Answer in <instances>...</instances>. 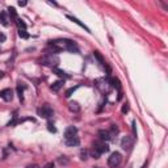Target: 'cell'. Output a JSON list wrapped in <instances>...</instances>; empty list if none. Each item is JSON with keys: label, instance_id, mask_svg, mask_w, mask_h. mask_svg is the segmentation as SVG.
<instances>
[{"label": "cell", "instance_id": "1", "mask_svg": "<svg viewBox=\"0 0 168 168\" xmlns=\"http://www.w3.org/2000/svg\"><path fill=\"white\" fill-rule=\"evenodd\" d=\"M50 46L54 49V51L66 50L70 53H79L76 43L70 41V39H54V41H50Z\"/></svg>", "mask_w": 168, "mask_h": 168}, {"label": "cell", "instance_id": "2", "mask_svg": "<svg viewBox=\"0 0 168 168\" xmlns=\"http://www.w3.org/2000/svg\"><path fill=\"white\" fill-rule=\"evenodd\" d=\"M39 64L42 66H46V67H51V69H54L59 64V57L57 54H46L45 57H42L41 59L38 60Z\"/></svg>", "mask_w": 168, "mask_h": 168}, {"label": "cell", "instance_id": "3", "mask_svg": "<svg viewBox=\"0 0 168 168\" xmlns=\"http://www.w3.org/2000/svg\"><path fill=\"white\" fill-rule=\"evenodd\" d=\"M121 162H122V155H121L120 152H113L112 155L108 158V165L110 167V168H117L120 164H121Z\"/></svg>", "mask_w": 168, "mask_h": 168}, {"label": "cell", "instance_id": "4", "mask_svg": "<svg viewBox=\"0 0 168 168\" xmlns=\"http://www.w3.org/2000/svg\"><path fill=\"white\" fill-rule=\"evenodd\" d=\"M37 114L39 117H42V118H50L53 114H54V110H53V108L50 105L45 104V105L41 106V108L37 109Z\"/></svg>", "mask_w": 168, "mask_h": 168}, {"label": "cell", "instance_id": "5", "mask_svg": "<svg viewBox=\"0 0 168 168\" xmlns=\"http://www.w3.org/2000/svg\"><path fill=\"white\" fill-rule=\"evenodd\" d=\"M96 85H97V88H99L100 91H101V92H109V91H110V88H112V83H110V80L105 79V78L96 80Z\"/></svg>", "mask_w": 168, "mask_h": 168}, {"label": "cell", "instance_id": "6", "mask_svg": "<svg viewBox=\"0 0 168 168\" xmlns=\"http://www.w3.org/2000/svg\"><path fill=\"white\" fill-rule=\"evenodd\" d=\"M93 150L97 151L99 154H103V152H108L109 147H108V145H106V142L99 139V140H95V142H93Z\"/></svg>", "mask_w": 168, "mask_h": 168}, {"label": "cell", "instance_id": "7", "mask_svg": "<svg viewBox=\"0 0 168 168\" xmlns=\"http://www.w3.org/2000/svg\"><path fill=\"white\" fill-rule=\"evenodd\" d=\"M133 143H134L133 138H131V137H129V135H126V137H124V138H122V140H121V147H122V149H124L125 151H129V150H131Z\"/></svg>", "mask_w": 168, "mask_h": 168}, {"label": "cell", "instance_id": "8", "mask_svg": "<svg viewBox=\"0 0 168 168\" xmlns=\"http://www.w3.org/2000/svg\"><path fill=\"white\" fill-rule=\"evenodd\" d=\"M0 97H2L4 101H11L13 99V92L11 88H5L3 91H0Z\"/></svg>", "mask_w": 168, "mask_h": 168}, {"label": "cell", "instance_id": "9", "mask_svg": "<svg viewBox=\"0 0 168 168\" xmlns=\"http://www.w3.org/2000/svg\"><path fill=\"white\" fill-rule=\"evenodd\" d=\"M67 18H69V20H71V21L72 23H75L76 25H79L80 26V28H83L85 32H88V33H91V29L88 28V26H87L85 24H83L82 21H80V20L79 18H76V17H74V16H71V15H67Z\"/></svg>", "mask_w": 168, "mask_h": 168}, {"label": "cell", "instance_id": "10", "mask_svg": "<svg viewBox=\"0 0 168 168\" xmlns=\"http://www.w3.org/2000/svg\"><path fill=\"white\" fill-rule=\"evenodd\" d=\"M78 134V129L75 126H70V127H67L66 131H64V139L67 138H70V137H74V135H76Z\"/></svg>", "mask_w": 168, "mask_h": 168}, {"label": "cell", "instance_id": "11", "mask_svg": "<svg viewBox=\"0 0 168 168\" xmlns=\"http://www.w3.org/2000/svg\"><path fill=\"white\" fill-rule=\"evenodd\" d=\"M79 142H80V140H79L78 135H74V137H70V138L64 139V143H66L67 146H70V147H72V146H78Z\"/></svg>", "mask_w": 168, "mask_h": 168}, {"label": "cell", "instance_id": "12", "mask_svg": "<svg viewBox=\"0 0 168 168\" xmlns=\"http://www.w3.org/2000/svg\"><path fill=\"white\" fill-rule=\"evenodd\" d=\"M99 138H100V140H109V139H112V135H110V133H109V130H100L99 131Z\"/></svg>", "mask_w": 168, "mask_h": 168}, {"label": "cell", "instance_id": "13", "mask_svg": "<svg viewBox=\"0 0 168 168\" xmlns=\"http://www.w3.org/2000/svg\"><path fill=\"white\" fill-rule=\"evenodd\" d=\"M63 84H64V82H63V80H57V82H54V83H53L51 84V87H50V88H51V91H54V92H58L60 88H62V87H63Z\"/></svg>", "mask_w": 168, "mask_h": 168}, {"label": "cell", "instance_id": "14", "mask_svg": "<svg viewBox=\"0 0 168 168\" xmlns=\"http://www.w3.org/2000/svg\"><path fill=\"white\" fill-rule=\"evenodd\" d=\"M9 20H8V17H7V13L5 12H0V23H2V25H4V26H8V23Z\"/></svg>", "mask_w": 168, "mask_h": 168}, {"label": "cell", "instance_id": "15", "mask_svg": "<svg viewBox=\"0 0 168 168\" xmlns=\"http://www.w3.org/2000/svg\"><path fill=\"white\" fill-rule=\"evenodd\" d=\"M8 13H9V16H11V20H12V21H17V13H16V9L15 8H13V7H9V8H8Z\"/></svg>", "mask_w": 168, "mask_h": 168}, {"label": "cell", "instance_id": "16", "mask_svg": "<svg viewBox=\"0 0 168 168\" xmlns=\"http://www.w3.org/2000/svg\"><path fill=\"white\" fill-rule=\"evenodd\" d=\"M69 109L71 110V112H79L80 110V105L76 103V101H71L70 104H69Z\"/></svg>", "mask_w": 168, "mask_h": 168}, {"label": "cell", "instance_id": "17", "mask_svg": "<svg viewBox=\"0 0 168 168\" xmlns=\"http://www.w3.org/2000/svg\"><path fill=\"white\" fill-rule=\"evenodd\" d=\"M53 72L55 74V75H58V76H60V78H63V79H66V78H69V75L63 71V70H59V69H57V67H54L53 69Z\"/></svg>", "mask_w": 168, "mask_h": 168}, {"label": "cell", "instance_id": "18", "mask_svg": "<svg viewBox=\"0 0 168 168\" xmlns=\"http://www.w3.org/2000/svg\"><path fill=\"white\" fill-rule=\"evenodd\" d=\"M95 57L99 59V62H100V64H101L103 67H106V64H105V60L103 59V57L101 55H100V53L99 51H95Z\"/></svg>", "mask_w": 168, "mask_h": 168}, {"label": "cell", "instance_id": "19", "mask_svg": "<svg viewBox=\"0 0 168 168\" xmlns=\"http://www.w3.org/2000/svg\"><path fill=\"white\" fill-rule=\"evenodd\" d=\"M17 91H18V99L21 100H24V96H23V91H24V85H21V83H20L18 85H17Z\"/></svg>", "mask_w": 168, "mask_h": 168}, {"label": "cell", "instance_id": "20", "mask_svg": "<svg viewBox=\"0 0 168 168\" xmlns=\"http://www.w3.org/2000/svg\"><path fill=\"white\" fill-rule=\"evenodd\" d=\"M16 24L18 25V29H24V30H26V24L23 21L21 18H17V21H16Z\"/></svg>", "mask_w": 168, "mask_h": 168}, {"label": "cell", "instance_id": "21", "mask_svg": "<svg viewBox=\"0 0 168 168\" xmlns=\"http://www.w3.org/2000/svg\"><path fill=\"white\" fill-rule=\"evenodd\" d=\"M76 89H78V87H72V88H70V89H67V91H66V93H64V96H66V97H70V96H71V95H72V93H74V92H75Z\"/></svg>", "mask_w": 168, "mask_h": 168}, {"label": "cell", "instance_id": "22", "mask_svg": "<svg viewBox=\"0 0 168 168\" xmlns=\"http://www.w3.org/2000/svg\"><path fill=\"white\" fill-rule=\"evenodd\" d=\"M18 36L21 37V38H29V34L24 29H18Z\"/></svg>", "mask_w": 168, "mask_h": 168}, {"label": "cell", "instance_id": "23", "mask_svg": "<svg viewBox=\"0 0 168 168\" xmlns=\"http://www.w3.org/2000/svg\"><path fill=\"white\" fill-rule=\"evenodd\" d=\"M48 129H49V131H51V133H57V129H55L54 125H53L51 122L48 124Z\"/></svg>", "mask_w": 168, "mask_h": 168}, {"label": "cell", "instance_id": "24", "mask_svg": "<svg viewBox=\"0 0 168 168\" xmlns=\"http://www.w3.org/2000/svg\"><path fill=\"white\" fill-rule=\"evenodd\" d=\"M5 34H3V33H0V43H2V42H4L5 41Z\"/></svg>", "mask_w": 168, "mask_h": 168}, {"label": "cell", "instance_id": "25", "mask_svg": "<svg viewBox=\"0 0 168 168\" xmlns=\"http://www.w3.org/2000/svg\"><path fill=\"white\" fill-rule=\"evenodd\" d=\"M127 110H129V106L124 105V106H122V113H127Z\"/></svg>", "mask_w": 168, "mask_h": 168}, {"label": "cell", "instance_id": "26", "mask_svg": "<svg viewBox=\"0 0 168 168\" xmlns=\"http://www.w3.org/2000/svg\"><path fill=\"white\" fill-rule=\"evenodd\" d=\"M82 159H87V151H82Z\"/></svg>", "mask_w": 168, "mask_h": 168}, {"label": "cell", "instance_id": "27", "mask_svg": "<svg viewBox=\"0 0 168 168\" xmlns=\"http://www.w3.org/2000/svg\"><path fill=\"white\" fill-rule=\"evenodd\" d=\"M18 5L20 7H25L26 5V2H18Z\"/></svg>", "mask_w": 168, "mask_h": 168}, {"label": "cell", "instance_id": "28", "mask_svg": "<svg viewBox=\"0 0 168 168\" xmlns=\"http://www.w3.org/2000/svg\"><path fill=\"white\" fill-rule=\"evenodd\" d=\"M45 168H54V164H53V163H49Z\"/></svg>", "mask_w": 168, "mask_h": 168}, {"label": "cell", "instance_id": "29", "mask_svg": "<svg viewBox=\"0 0 168 168\" xmlns=\"http://www.w3.org/2000/svg\"><path fill=\"white\" fill-rule=\"evenodd\" d=\"M3 76H4V72H3V71H0V79H2Z\"/></svg>", "mask_w": 168, "mask_h": 168}, {"label": "cell", "instance_id": "30", "mask_svg": "<svg viewBox=\"0 0 168 168\" xmlns=\"http://www.w3.org/2000/svg\"><path fill=\"white\" fill-rule=\"evenodd\" d=\"M28 168H38V165H29Z\"/></svg>", "mask_w": 168, "mask_h": 168}, {"label": "cell", "instance_id": "31", "mask_svg": "<svg viewBox=\"0 0 168 168\" xmlns=\"http://www.w3.org/2000/svg\"><path fill=\"white\" fill-rule=\"evenodd\" d=\"M146 165H147V163H145V164H143L142 167H140V168H146Z\"/></svg>", "mask_w": 168, "mask_h": 168}]
</instances>
